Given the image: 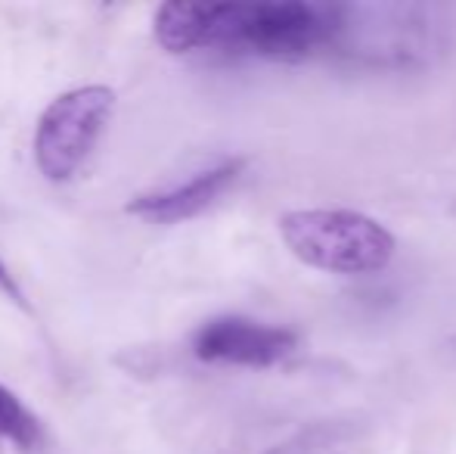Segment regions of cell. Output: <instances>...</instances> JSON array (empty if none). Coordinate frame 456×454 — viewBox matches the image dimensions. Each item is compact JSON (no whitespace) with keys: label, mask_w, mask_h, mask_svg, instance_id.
I'll list each match as a JSON object with an SVG mask.
<instances>
[{"label":"cell","mask_w":456,"mask_h":454,"mask_svg":"<svg viewBox=\"0 0 456 454\" xmlns=\"http://www.w3.org/2000/svg\"><path fill=\"white\" fill-rule=\"evenodd\" d=\"M152 35L168 54L202 50L205 4H162L152 19Z\"/></svg>","instance_id":"6"},{"label":"cell","mask_w":456,"mask_h":454,"mask_svg":"<svg viewBox=\"0 0 456 454\" xmlns=\"http://www.w3.org/2000/svg\"><path fill=\"white\" fill-rule=\"evenodd\" d=\"M295 345L298 336L292 330L248 318H215L192 336V351L199 361L233 364V367H273L292 355Z\"/></svg>","instance_id":"4"},{"label":"cell","mask_w":456,"mask_h":454,"mask_svg":"<svg viewBox=\"0 0 456 454\" xmlns=\"http://www.w3.org/2000/svg\"><path fill=\"white\" fill-rule=\"evenodd\" d=\"M345 10L286 0V4H211L208 47L242 50L265 60H305L336 44Z\"/></svg>","instance_id":"1"},{"label":"cell","mask_w":456,"mask_h":454,"mask_svg":"<svg viewBox=\"0 0 456 454\" xmlns=\"http://www.w3.org/2000/svg\"><path fill=\"white\" fill-rule=\"evenodd\" d=\"M115 94L102 85L66 91L41 112L35 128V162L50 181H69L100 140Z\"/></svg>","instance_id":"3"},{"label":"cell","mask_w":456,"mask_h":454,"mask_svg":"<svg viewBox=\"0 0 456 454\" xmlns=\"http://www.w3.org/2000/svg\"><path fill=\"white\" fill-rule=\"evenodd\" d=\"M280 234L295 259L330 274H376L395 259V236L370 215L348 209L286 212Z\"/></svg>","instance_id":"2"},{"label":"cell","mask_w":456,"mask_h":454,"mask_svg":"<svg viewBox=\"0 0 456 454\" xmlns=\"http://www.w3.org/2000/svg\"><path fill=\"white\" fill-rule=\"evenodd\" d=\"M0 442L19 451H37L44 445V426L12 389L0 383Z\"/></svg>","instance_id":"7"},{"label":"cell","mask_w":456,"mask_h":454,"mask_svg":"<svg viewBox=\"0 0 456 454\" xmlns=\"http://www.w3.org/2000/svg\"><path fill=\"white\" fill-rule=\"evenodd\" d=\"M0 293H4L12 305H19L22 311H31V302H28V296H25L22 284H19V277L10 271V265H6L4 259H0Z\"/></svg>","instance_id":"8"},{"label":"cell","mask_w":456,"mask_h":454,"mask_svg":"<svg viewBox=\"0 0 456 454\" xmlns=\"http://www.w3.org/2000/svg\"><path fill=\"white\" fill-rule=\"evenodd\" d=\"M242 169H246V159H227V162L215 165V169L199 171V175H192L190 181L177 184V187L134 196L127 202V212L150 221V225H177V221L196 219L199 212L215 206L233 187Z\"/></svg>","instance_id":"5"}]
</instances>
